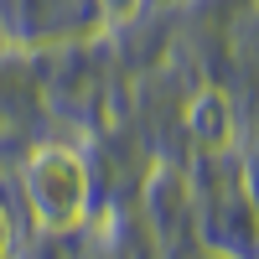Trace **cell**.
I'll return each instance as SVG.
<instances>
[{"instance_id": "3", "label": "cell", "mask_w": 259, "mask_h": 259, "mask_svg": "<svg viewBox=\"0 0 259 259\" xmlns=\"http://www.w3.org/2000/svg\"><path fill=\"white\" fill-rule=\"evenodd\" d=\"M104 11H109V21H114V26H124V21L140 11V0H104Z\"/></svg>"}, {"instance_id": "4", "label": "cell", "mask_w": 259, "mask_h": 259, "mask_svg": "<svg viewBox=\"0 0 259 259\" xmlns=\"http://www.w3.org/2000/svg\"><path fill=\"white\" fill-rule=\"evenodd\" d=\"M11 239H16V233H11V218H6V207H0V259L11 254Z\"/></svg>"}, {"instance_id": "1", "label": "cell", "mask_w": 259, "mask_h": 259, "mask_svg": "<svg viewBox=\"0 0 259 259\" xmlns=\"http://www.w3.org/2000/svg\"><path fill=\"white\" fill-rule=\"evenodd\" d=\"M26 202L47 233L78 228L83 212H89V171H83V161L62 145H41L26 166Z\"/></svg>"}, {"instance_id": "2", "label": "cell", "mask_w": 259, "mask_h": 259, "mask_svg": "<svg viewBox=\"0 0 259 259\" xmlns=\"http://www.w3.org/2000/svg\"><path fill=\"white\" fill-rule=\"evenodd\" d=\"M187 124H192V135H197L202 145H223L228 140V104L223 94H197V104L187 109Z\"/></svg>"}]
</instances>
